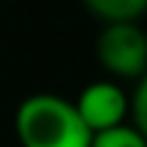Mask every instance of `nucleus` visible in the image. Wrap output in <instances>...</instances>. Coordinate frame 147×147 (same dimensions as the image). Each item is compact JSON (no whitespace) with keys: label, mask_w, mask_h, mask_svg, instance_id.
Returning <instances> with one entry per match:
<instances>
[{"label":"nucleus","mask_w":147,"mask_h":147,"mask_svg":"<svg viewBox=\"0 0 147 147\" xmlns=\"http://www.w3.org/2000/svg\"><path fill=\"white\" fill-rule=\"evenodd\" d=\"M144 44H147V30H144Z\"/></svg>","instance_id":"obj_7"},{"label":"nucleus","mask_w":147,"mask_h":147,"mask_svg":"<svg viewBox=\"0 0 147 147\" xmlns=\"http://www.w3.org/2000/svg\"><path fill=\"white\" fill-rule=\"evenodd\" d=\"M14 128L22 147H90L93 142L74 101L55 93L27 95L16 106Z\"/></svg>","instance_id":"obj_1"},{"label":"nucleus","mask_w":147,"mask_h":147,"mask_svg":"<svg viewBox=\"0 0 147 147\" xmlns=\"http://www.w3.org/2000/svg\"><path fill=\"white\" fill-rule=\"evenodd\" d=\"M90 147H147V139H144L134 125L123 123V125H117V128L93 134Z\"/></svg>","instance_id":"obj_5"},{"label":"nucleus","mask_w":147,"mask_h":147,"mask_svg":"<svg viewBox=\"0 0 147 147\" xmlns=\"http://www.w3.org/2000/svg\"><path fill=\"white\" fill-rule=\"evenodd\" d=\"M74 106L90 134H101L125 123L131 112V98L117 82H93L79 93Z\"/></svg>","instance_id":"obj_3"},{"label":"nucleus","mask_w":147,"mask_h":147,"mask_svg":"<svg viewBox=\"0 0 147 147\" xmlns=\"http://www.w3.org/2000/svg\"><path fill=\"white\" fill-rule=\"evenodd\" d=\"M131 125L147 139V74L136 82V90L131 95Z\"/></svg>","instance_id":"obj_6"},{"label":"nucleus","mask_w":147,"mask_h":147,"mask_svg":"<svg viewBox=\"0 0 147 147\" xmlns=\"http://www.w3.org/2000/svg\"><path fill=\"white\" fill-rule=\"evenodd\" d=\"M95 57L101 68L117 79H142L147 74L144 30H139L136 22L104 25L95 41Z\"/></svg>","instance_id":"obj_2"},{"label":"nucleus","mask_w":147,"mask_h":147,"mask_svg":"<svg viewBox=\"0 0 147 147\" xmlns=\"http://www.w3.org/2000/svg\"><path fill=\"white\" fill-rule=\"evenodd\" d=\"M104 25L115 22H136L147 11V0H82Z\"/></svg>","instance_id":"obj_4"}]
</instances>
